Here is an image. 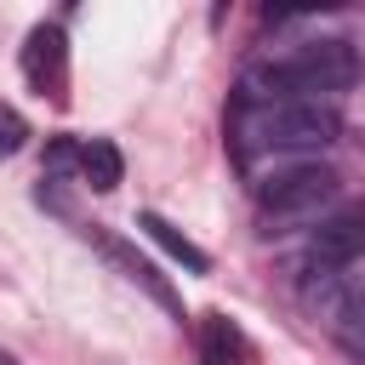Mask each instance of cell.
<instances>
[{
  "mask_svg": "<svg viewBox=\"0 0 365 365\" xmlns=\"http://www.w3.org/2000/svg\"><path fill=\"white\" fill-rule=\"evenodd\" d=\"M137 228H143V234H148V240H154L171 262H182L188 274H211V257H205V251H200V245L177 228V222H165L160 211H137Z\"/></svg>",
  "mask_w": 365,
  "mask_h": 365,
  "instance_id": "8",
  "label": "cell"
},
{
  "mask_svg": "<svg viewBox=\"0 0 365 365\" xmlns=\"http://www.w3.org/2000/svg\"><path fill=\"white\" fill-rule=\"evenodd\" d=\"M200 365H257V342L222 308L200 314Z\"/></svg>",
  "mask_w": 365,
  "mask_h": 365,
  "instance_id": "7",
  "label": "cell"
},
{
  "mask_svg": "<svg viewBox=\"0 0 365 365\" xmlns=\"http://www.w3.org/2000/svg\"><path fill=\"white\" fill-rule=\"evenodd\" d=\"M91 240H97V251H103V257H108V262H114V268H120L143 297H154L165 314H177V319H182V297H177V285H171V279H165L143 251H131V245H125V240H114V234H91Z\"/></svg>",
  "mask_w": 365,
  "mask_h": 365,
  "instance_id": "6",
  "label": "cell"
},
{
  "mask_svg": "<svg viewBox=\"0 0 365 365\" xmlns=\"http://www.w3.org/2000/svg\"><path fill=\"white\" fill-rule=\"evenodd\" d=\"M365 257V205H348V211H331L314 240H308V262L314 268H348Z\"/></svg>",
  "mask_w": 365,
  "mask_h": 365,
  "instance_id": "5",
  "label": "cell"
},
{
  "mask_svg": "<svg viewBox=\"0 0 365 365\" xmlns=\"http://www.w3.org/2000/svg\"><path fill=\"white\" fill-rule=\"evenodd\" d=\"M23 74L40 97L51 103H68V40L57 23H34L29 40H23Z\"/></svg>",
  "mask_w": 365,
  "mask_h": 365,
  "instance_id": "4",
  "label": "cell"
},
{
  "mask_svg": "<svg viewBox=\"0 0 365 365\" xmlns=\"http://www.w3.org/2000/svg\"><path fill=\"white\" fill-rule=\"evenodd\" d=\"M0 365H23V359H17V354H6V348H0Z\"/></svg>",
  "mask_w": 365,
  "mask_h": 365,
  "instance_id": "13",
  "label": "cell"
},
{
  "mask_svg": "<svg viewBox=\"0 0 365 365\" xmlns=\"http://www.w3.org/2000/svg\"><path fill=\"white\" fill-rule=\"evenodd\" d=\"M23 143H29V120H23L11 103H0V160H6V154H17Z\"/></svg>",
  "mask_w": 365,
  "mask_h": 365,
  "instance_id": "11",
  "label": "cell"
},
{
  "mask_svg": "<svg viewBox=\"0 0 365 365\" xmlns=\"http://www.w3.org/2000/svg\"><path fill=\"white\" fill-rule=\"evenodd\" d=\"M68 165H80V143H68V137H57V143L46 148V177H63Z\"/></svg>",
  "mask_w": 365,
  "mask_h": 365,
  "instance_id": "12",
  "label": "cell"
},
{
  "mask_svg": "<svg viewBox=\"0 0 365 365\" xmlns=\"http://www.w3.org/2000/svg\"><path fill=\"white\" fill-rule=\"evenodd\" d=\"M279 68H285L291 103H331V97H342L359 80V57H354L348 40H314L302 51L279 57Z\"/></svg>",
  "mask_w": 365,
  "mask_h": 365,
  "instance_id": "2",
  "label": "cell"
},
{
  "mask_svg": "<svg viewBox=\"0 0 365 365\" xmlns=\"http://www.w3.org/2000/svg\"><path fill=\"white\" fill-rule=\"evenodd\" d=\"M331 331H336V342L365 365V279H354V291H348V302H342V314L331 319Z\"/></svg>",
  "mask_w": 365,
  "mask_h": 365,
  "instance_id": "10",
  "label": "cell"
},
{
  "mask_svg": "<svg viewBox=\"0 0 365 365\" xmlns=\"http://www.w3.org/2000/svg\"><path fill=\"white\" fill-rule=\"evenodd\" d=\"M336 188H342V177L331 165H285L257 182V200L268 217H319L336 200Z\"/></svg>",
  "mask_w": 365,
  "mask_h": 365,
  "instance_id": "3",
  "label": "cell"
},
{
  "mask_svg": "<svg viewBox=\"0 0 365 365\" xmlns=\"http://www.w3.org/2000/svg\"><path fill=\"white\" fill-rule=\"evenodd\" d=\"M80 177L91 182V194H114L120 177H125L120 148H114L108 137H86V143H80Z\"/></svg>",
  "mask_w": 365,
  "mask_h": 365,
  "instance_id": "9",
  "label": "cell"
},
{
  "mask_svg": "<svg viewBox=\"0 0 365 365\" xmlns=\"http://www.w3.org/2000/svg\"><path fill=\"white\" fill-rule=\"evenodd\" d=\"M336 137H342V114H336V103H268V108H240V114H234L240 160H251V154L331 148Z\"/></svg>",
  "mask_w": 365,
  "mask_h": 365,
  "instance_id": "1",
  "label": "cell"
}]
</instances>
